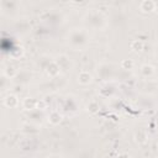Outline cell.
Here are the masks:
<instances>
[{
  "instance_id": "cell-1",
  "label": "cell",
  "mask_w": 158,
  "mask_h": 158,
  "mask_svg": "<svg viewBox=\"0 0 158 158\" xmlns=\"http://www.w3.org/2000/svg\"><path fill=\"white\" fill-rule=\"evenodd\" d=\"M89 42V36L85 30L83 28H74L70 31L68 36V43L74 48V49H80L85 47Z\"/></svg>"
},
{
  "instance_id": "cell-2",
  "label": "cell",
  "mask_w": 158,
  "mask_h": 158,
  "mask_svg": "<svg viewBox=\"0 0 158 158\" xmlns=\"http://www.w3.org/2000/svg\"><path fill=\"white\" fill-rule=\"evenodd\" d=\"M86 22L88 25L95 27V28H101L104 25H105V17L99 14V12H91L90 15L86 16Z\"/></svg>"
},
{
  "instance_id": "cell-3",
  "label": "cell",
  "mask_w": 158,
  "mask_h": 158,
  "mask_svg": "<svg viewBox=\"0 0 158 158\" xmlns=\"http://www.w3.org/2000/svg\"><path fill=\"white\" fill-rule=\"evenodd\" d=\"M54 62L58 64L59 69L63 70V72H67V70L70 69V67H72L70 58H69L68 56H65V54H59V56H57L56 59H54Z\"/></svg>"
},
{
  "instance_id": "cell-4",
  "label": "cell",
  "mask_w": 158,
  "mask_h": 158,
  "mask_svg": "<svg viewBox=\"0 0 158 158\" xmlns=\"http://www.w3.org/2000/svg\"><path fill=\"white\" fill-rule=\"evenodd\" d=\"M139 9L142 12H146V14H149L152 11H154L157 9V5H156V1H152V0H143L141 4H139Z\"/></svg>"
},
{
  "instance_id": "cell-5",
  "label": "cell",
  "mask_w": 158,
  "mask_h": 158,
  "mask_svg": "<svg viewBox=\"0 0 158 158\" xmlns=\"http://www.w3.org/2000/svg\"><path fill=\"white\" fill-rule=\"evenodd\" d=\"M62 120H63V115H62L59 111H57V110L51 111L49 115H48V122H49L51 125H53V126L59 125V123L62 122Z\"/></svg>"
},
{
  "instance_id": "cell-6",
  "label": "cell",
  "mask_w": 158,
  "mask_h": 158,
  "mask_svg": "<svg viewBox=\"0 0 158 158\" xmlns=\"http://www.w3.org/2000/svg\"><path fill=\"white\" fill-rule=\"evenodd\" d=\"M93 81V75L86 72V70H81L79 74H78V83L81 84V85H88Z\"/></svg>"
},
{
  "instance_id": "cell-7",
  "label": "cell",
  "mask_w": 158,
  "mask_h": 158,
  "mask_svg": "<svg viewBox=\"0 0 158 158\" xmlns=\"http://www.w3.org/2000/svg\"><path fill=\"white\" fill-rule=\"evenodd\" d=\"M135 141H136V143H138V144H144V143H147V141H148V135H147L146 130L139 128L138 131H136V132H135Z\"/></svg>"
},
{
  "instance_id": "cell-8",
  "label": "cell",
  "mask_w": 158,
  "mask_h": 158,
  "mask_svg": "<svg viewBox=\"0 0 158 158\" xmlns=\"http://www.w3.org/2000/svg\"><path fill=\"white\" fill-rule=\"evenodd\" d=\"M46 72H47V74L49 75V77H57L58 74H59V72H60V69H59V67H58V64L54 62V60H52V62H49L48 63V65L46 67Z\"/></svg>"
},
{
  "instance_id": "cell-9",
  "label": "cell",
  "mask_w": 158,
  "mask_h": 158,
  "mask_svg": "<svg viewBox=\"0 0 158 158\" xmlns=\"http://www.w3.org/2000/svg\"><path fill=\"white\" fill-rule=\"evenodd\" d=\"M4 104H5V106H7V107H10V109L16 107V106L19 105V98H17L15 94H9V95L5 96Z\"/></svg>"
},
{
  "instance_id": "cell-10",
  "label": "cell",
  "mask_w": 158,
  "mask_h": 158,
  "mask_svg": "<svg viewBox=\"0 0 158 158\" xmlns=\"http://www.w3.org/2000/svg\"><path fill=\"white\" fill-rule=\"evenodd\" d=\"M141 74L143 78H149L154 74V67L151 64H143L141 67Z\"/></svg>"
},
{
  "instance_id": "cell-11",
  "label": "cell",
  "mask_w": 158,
  "mask_h": 158,
  "mask_svg": "<svg viewBox=\"0 0 158 158\" xmlns=\"http://www.w3.org/2000/svg\"><path fill=\"white\" fill-rule=\"evenodd\" d=\"M143 47H144V43H143V41H141V40H133V41L130 43V48H131L133 52H136V53L142 52V51H143Z\"/></svg>"
},
{
  "instance_id": "cell-12",
  "label": "cell",
  "mask_w": 158,
  "mask_h": 158,
  "mask_svg": "<svg viewBox=\"0 0 158 158\" xmlns=\"http://www.w3.org/2000/svg\"><path fill=\"white\" fill-rule=\"evenodd\" d=\"M22 106H23V109H26V110H33V109H36V106H37V100L33 99V98H26V99H23V101H22Z\"/></svg>"
},
{
  "instance_id": "cell-13",
  "label": "cell",
  "mask_w": 158,
  "mask_h": 158,
  "mask_svg": "<svg viewBox=\"0 0 158 158\" xmlns=\"http://www.w3.org/2000/svg\"><path fill=\"white\" fill-rule=\"evenodd\" d=\"M135 67V62L132 59H122L121 60V68L122 69H126V70H130Z\"/></svg>"
},
{
  "instance_id": "cell-14",
  "label": "cell",
  "mask_w": 158,
  "mask_h": 158,
  "mask_svg": "<svg viewBox=\"0 0 158 158\" xmlns=\"http://www.w3.org/2000/svg\"><path fill=\"white\" fill-rule=\"evenodd\" d=\"M88 111L90 112V114H95V112H98V110H99V102L98 101H95V100H91L89 104H88Z\"/></svg>"
},
{
  "instance_id": "cell-15",
  "label": "cell",
  "mask_w": 158,
  "mask_h": 158,
  "mask_svg": "<svg viewBox=\"0 0 158 158\" xmlns=\"http://www.w3.org/2000/svg\"><path fill=\"white\" fill-rule=\"evenodd\" d=\"M4 74H5V75H7L9 78H12V77L16 74V70H15L14 65H7V67H6V69L4 70Z\"/></svg>"
},
{
  "instance_id": "cell-16",
  "label": "cell",
  "mask_w": 158,
  "mask_h": 158,
  "mask_svg": "<svg viewBox=\"0 0 158 158\" xmlns=\"http://www.w3.org/2000/svg\"><path fill=\"white\" fill-rule=\"evenodd\" d=\"M37 110H44L47 109V102L44 100H37V106H36Z\"/></svg>"
},
{
  "instance_id": "cell-17",
  "label": "cell",
  "mask_w": 158,
  "mask_h": 158,
  "mask_svg": "<svg viewBox=\"0 0 158 158\" xmlns=\"http://www.w3.org/2000/svg\"><path fill=\"white\" fill-rule=\"evenodd\" d=\"M117 158H131L127 153H121V154H118V157Z\"/></svg>"
},
{
  "instance_id": "cell-18",
  "label": "cell",
  "mask_w": 158,
  "mask_h": 158,
  "mask_svg": "<svg viewBox=\"0 0 158 158\" xmlns=\"http://www.w3.org/2000/svg\"><path fill=\"white\" fill-rule=\"evenodd\" d=\"M157 52H158V46H157Z\"/></svg>"
},
{
  "instance_id": "cell-19",
  "label": "cell",
  "mask_w": 158,
  "mask_h": 158,
  "mask_svg": "<svg viewBox=\"0 0 158 158\" xmlns=\"http://www.w3.org/2000/svg\"><path fill=\"white\" fill-rule=\"evenodd\" d=\"M157 147H158V144H157Z\"/></svg>"
}]
</instances>
